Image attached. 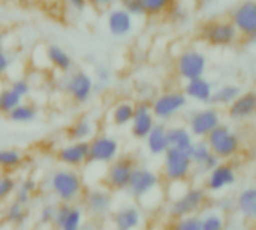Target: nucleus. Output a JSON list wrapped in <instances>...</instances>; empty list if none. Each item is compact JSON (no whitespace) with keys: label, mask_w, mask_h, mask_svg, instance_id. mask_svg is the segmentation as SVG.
<instances>
[{"label":"nucleus","mask_w":256,"mask_h":230,"mask_svg":"<svg viewBox=\"0 0 256 230\" xmlns=\"http://www.w3.org/2000/svg\"><path fill=\"white\" fill-rule=\"evenodd\" d=\"M202 230H225V217L220 213L210 211L201 217Z\"/></svg>","instance_id":"nucleus-36"},{"label":"nucleus","mask_w":256,"mask_h":230,"mask_svg":"<svg viewBox=\"0 0 256 230\" xmlns=\"http://www.w3.org/2000/svg\"><path fill=\"white\" fill-rule=\"evenodd\" d=\"M38 108L36 105L30 103V102H21L18 103L12 111H9L6 114V117L9 118V121L12 123H16V124H27V123H32L38 118Z\"/></svg>","instance_id":"nucleus-28"},{"label":"nucleus","mask_w":256,"mask_h":230,"mask_svg":"<svg viewBox=\"0 0 256 230\" xmlns=\"http://www.w3.org/2000/svg\"><path fill=\"white\" fill-rule=\"evenodd\" d=\"M24 163V156L16 148H0V169L10 172Z\"/></svg>","instance_id":"nucleus-30"},{"label":"nucleus","mask_w":256,"mask_h":230,"mask_svg":"<svg viewBox=\"0 0 256 230\" xmlns=\"http://www.w3.org/2000/svg\"><path fill=\"white\" fill-rule=\"evenodd\" d=\"M207 66H208L207 55L195 48L183 49L177 55V61H176L177 75L184 81L204 76L207 72Z\"/></svg>","instance_id":"nucleus-9"},{"label":"nucleus","mask_w":256,"mask_h":230,"mask_svg":"<svg viewBox=\"0 0 256 230\" xmlns=\"http://www.w3.org/2000/svg\"><path fill=\"white\" fill-rule=\"evenodd\" d=\"M22 100L27 97V96H30V93H32V84H30V81H27L26 78H18V79H14L12 82H10V85H9Z\"/></svg>","instance_id":"nucleus-39"},{"label":"nucleus","mask_w":256,"mask_h":230,"mask_svg":"<svg viewBox=\"0 0 256 230\" xmlns=\"http://www.w3.org/2000/svg\"><path fill=\"white\" fill-rule=\"evenodd\" d=\"M176 1H180V0H176Z\"/></svg>","instance_id":"nucleus-51"},{"label":"nucleus","mask_w":256,"mask_h":230,"mask_svg":"<svg viewBox=\"0 0 256 230\" xmlns=\"http://www.w3.org/2000/svg\"><path fill=\"white\" fill-rule=\"evenodd\" d=\"M135 111V103L128 99L118 100L112 108H111V121L117 127H126L130 124L132 117Z\"/></svg>","instance_id":"nucleus-26"},{"label":"nucleus","mask_w":256,"mask_h":230,"mask_svg":"<svg viewBox=\"0 0 256 230\" xmlns=\"http://www.w3.org/2000/svg\"><path fill=\"white\" fill-rule=\"evenodd\" d=\"M237 207L240 213L249 219L254 220L256 217V189L255 187H248L240 192L237 198Z\"/></svg>","instance_id":"nucleus-29"},{"label":"nucleus","mask_w":256,"mask_h":230,"mask_svg":"<svg viewBox=\"0 0 256 230\" xmlns=\"http://www.w3.org/2000/svg\"><path fill=\"white\" fill-rule=\"evenodd\" d=\"M10 63H12V60H10L9 52L4 51V49H2L0 51V78L3 75H6V72L10 69Z\"/></svg>","instance_id":"nucleus-44"},{"label":"nucleus","mask_w":256,"mask_h":230,"mask_svg":"<svg viewBox=\"0 0 256 230\" xmlns=\"http://www.w3.org/2000/svg\"><path fill=\"white\" fill-rule=\"evenodd\" d=\"M96 135V123L90 117H80L68 127V138L70 141L88 142Z\"/></svg>","instance_id":"nucleus-24"},{"label":"nucleus","mask_w":256,"mask_h":230,"mask_svg":"<svg viewBox=\"0 0 256 230\" xmlns=\"http://www.w3.org/2000/svg\"><path fill=\"white\" fill-rule=\"evenodd\" d=\"M86 204L87 208L92 214L94 216H105L111 211L112 207V196L108 190L105 189H93L87 193L86 196Z\"/></svg>","instance_id":"nucleus-21"},{"label":"nucleus","mask_w":256,"mask_h":230,"mask_svg":"<svg viewBox=\"0 0 256 230\" xmlns=\"http://www.w3.org/2000/svg\"><path fill=\"white\" fill-rule=\"evenodd\" d=\"M200 34L204 42L214 48H230L240 40V34L230 19H213L206 22Z\"/></svg>","instance_id":"nucleus-4"},{"label":"nucleus","mask_w":256,"mask_h":230,"mask_svg":"<svg viewBox=\"0 0 256 230\" xmlns=\"http://www.w3.org/2000/svg\"><path fill=\"white\" fill-rule=\"evenodd\" d=\"M4 219L8 223L14 225V226H20L26 222L27 219V210L26 205H21L20 202L14 201L12 204L8 205L6 211H4Z\"/></svg>","instance_id":"nucleus-33"},{"label":"nucleus","mask_w":256,"mask_h":230,"mask_svg":"<svg viewBox=\"0 0 256 230\" xmlns=\"http://www.w3.org/2000/svg\"><path fill=\"white\" fill-rule=\"evenodd\" d=\"M112 220L117 230H135L140 228L142 217L136 205H126L114 214Z\"/></svg>","instance_id":"nucleus-23"},{"label":"nucleus","mask_w":256,"mask_h":230,"mask_svg":"<svg viewBox=\"0 0 256 230\" xmlns=\"http://www.w3.org/2000/svg\"><path fill=\"white\" fill-rule=\"evenodd\" d=\"M120 154V142L117 138L105 133H96L88 141V165H110Z\"/></svg>","instance_id":"nucleus-6"},{"label":"nucleus","mask_w":256,"mask_h":230,"mask_svg":"<svg viewBox=\"0 0 256 230\" xmlns=\"http://www.w3.org/2000/svg\"><path fill=\"white\" fill-rule=\"evenodd\" d=\"M3 42H4V34H3V31L0 30V51L3 49Z\"/></svg>","instance_id":"nucleus-49"},{"label":"nucleus","mask_w":256,"mask_h":230,"mask_svg":"<svg viewBox=\"0 0 256 230\" xmlns=\"http://www.w3.org/2000/svg\"><path fill=\"white\" fill-rule=\"evenodd\" d=\"M22 99L10 88L6 87L0 91V114H8L9 111H12L18 103H21Z\"/></svg>","instance_id":"nucleus-34"},{"label":"nucleus","mask_w":256,"mask_h":230,"mask_svg":"<svg viewBox=\"0 0 256 230\" xmlns=\"http://www.w3.org/2000/svg\"><path fill=\"white\" fill-rule=\"evenodd\" d=\"M88 159V142L70 141L57 151V160L70 169H80L86 166Z\"/></svg>","instance_id":"nucleus-15"},{"label":"nucleus","mask_w":256,"mask_h":230,"mask_svg":"<svg viewBox=\"0 0 256 230\" xmlns=\"http://www.w3.org/2000/svg\"><path fill=\"white\" fill-rule=\"evenodd\" d=\"M122 7L132 16H144V9L140 0H122Z\"/></svg>","instance_id":"nucleus-41"},{"label":"nucleus","mask_w":256,"mask_h":230,"mask_svg":"<svg viewBox=\"0 0 256 230\" xmlns=\"http://www.w3.org/2000/svg\"><path fill=\"white\" fill-rule=\"evenodd\" d=\"M106 27L111 36L114 37H126L134 30V16L126 12L122 6L114 7L108 12Z\"/></svg>","instance_id":"nucleus-18"},{"label":"nucleus","mask_w":256,"mask_h":230,"mask_svg":"<svg viewBox=\"0 0 256 230\" xmlns=\"http://www.w3.org/2000/svg\"><path fill=\"white\" fill-rule=\"evenodd\" d=\"M96 79L100 82V84H108L110 79H111V72L106 66H99L96 69Z\"/></svg>","instance_id":"nucleus-45"},{"label":"nucleus","mask_w":256,"mask_h":230,"mask_svg":"<svg viewBox=\"0 0 256 230\" xmlns=\"http://www.w3.org/2000/svg\"><path fill=\"white\" fill-rule=\"evenodd\" d=\"M45 58L54 70H57L63 75L69 73L74 69V60H72L70 54L60 45H56V43L46 45Z\"/></svg>","instance_id":"nucleus-20"},{"label":"nucleus","mask_w":256,"mask_h":230,"mask_svg":"<svg viewBox=\"0 0 256 230\" xmlns=\"http://www.w3.org/2000/svg\"><path fill=\"white\" fill-rule=\"evenodd\" d=\"M70 208H72V205H70V204H64V202H62V205L56 207L54 219H52V225H54L56 229H60V228H62V225H63L64 220H66V217H68L69 213H70Z\"/></svg>","instance_id":"nucleus-40"},{"label":"nucleus","mask_w":256,"mask_h":230,"mask_svg":"<svg viewBox=\"0 0 256 230\" xmlns=\"http://www.w3.org/2000/svg\"><path fill=\"white\" fill-rule=\"evenodd\" d=\"M90 230H98V229H90Z\"/></svg>","instance_id":"nucleus-50"},{"label":"nucleus","mask_w":256,"mask_h":230,"mask_svg":"<svg viewBox=\"0 0 256 230\" xmlns=\"http://www.w3.org/2000/svg\"><path fill=\"white\" fill-rule=\"evenodd\" d=\"M63 81V90L76 103H87L94 93V78L84 70H70Z\"/></svg>","instance_id":"nucleus-7"},{"label":"nucleus","mask_w":256,"mask_h":230,"mask_svg":"<svg viewBox=\"0 0 256 230\" xmlns=\"http://www.w3.org/2000/svg\"><path fill=\"white\" fill-rule=\"evenodd\" d=\"M50 189L60 202L72 204L82 195L84 181L75 169L63 168L51 174Z\"/></svg>","instance_id":"nucleus-1"},{"label":"nucleus","mask_w":256,"mask_h":230,"mask_svg":"<svg viewBox=\"0 0 256 230\" xmlns=\"http://www.w3.org/2000/svg\"><path fill=\"white\" fill-rule=\"evenodd\" d=\"M231 24L238 31L240 37L255 39L256 37V1L243 0L232 7L230 12Z\"/></svg>","instance_id":"nucleus-11"},{"label":"nucleus","mask_w":256,"mask_h":230,"mask_svg":"<svg viewBox=\"0 0 256 230\" xmlns=\"http://www.w3.org/2000/svg\"><path fill=\"white\" fill-rule=\"evenodd\" d=\"M159 187H160V178L154 171H152L148 168L135 166L126 190L130 193V196H134L141 204L146 198H148L154 192H158Z\"/></svg>","instance_id":"nucleus-8"},{"label":"nucleus","mask_w":256,"mask_h":230,"mask_svg":"<svg viewBox=\"0 0 256 230\" xmlns=\"http://www.w3.org/2000/svg\"><path fill=\"white\" fill-rule=\"evenodd\" d=\"M168 127L164 123H156L153 129L146 136V147L152 156H164L165 151L170 148L168 145Z\"/></svg>","instance_id":"nucleus-22"},{"label":"nucleus","mask_w":256,"mask_h":230,"mask_svg":"<svg viewBox=\"0 0 256 230\" xmlns=\"http://www.w3.org/2000/svg\"><path fill=\"white\" fill-rule=\"evenodd\" d=\"M66 3H68V6L70 7V9H74V10H76V12H82L86 7H87V0H64Z\"/></svg>","instance_id":"nucleus-48"},{"label":"nucleus","mask_w":256,"mask_h":230,"mask_svg":"<svg viewBox=\"0 0 256 230\" xmlns=\"http://www.w3.org/2000/svg\"><path fill=\"white\" fill-rule=\"evenodd\" d=\"M228 117L234 121H248L256 114V93L254 90L242 91L228 106Z\"/></svg>","instance_id":"nucleus-16"},{"label":"nucleus","mask_w":256,"mask_h":230,"mask_svg":"<svg viewBox=\"0 0 256 230\" xmlns=\"http://www.w3.org/2000/svg\"><path fill=\"white\" fill-rule=\"evenodd\" d=\"M16 189V180L9 174L0 175V204L4 202L9 196L14 195Z\"/></svg>","instance_id":"nucleus-38"},{"label":"nucleus","mask_w":256,"mask_h":230,"mask_svg":"<svg viewBox=\"0 0 256 230\" xmlns=\"http://www.w3.org/2000/svg\"><path fill=\"white\" fill-rule=\"evenodd\" d=\"M237 181V172L236 168L226 162H220L216 168H213L207 174V181L206 186L210 192L219 193L224 192L225 189L234 186Z\"/></svg>","instance_id":"nucleus-17"},{"label":"nucleus","mask_w":256,"mask_h":230,"mask_svg":"<svg viewBox=\"0 0 256 230\" xmlns=\"http://www.w3.org/2000/svg\"><path fill=\"white\" fill-rule=\"evenodd\" d=\"M213 84L206 78V76H200V78H194V79H188L184 81L183 85V93L188 97V100H194L198 103H204V105H210L212 102V96H213Z\"/></svg>","instance_id":"nucleus-19"},{"label":"nucleus","mask_w":256,"mask_h":230,"mask_svg":"<svg viewBox=\"0 0 256 230\" xmlns=\"http://www.w3.org/2000/svg\"><path fill=\"white\" fill-rule=\"evenodd\" d=\"M15 201L16 202H20L21 205H28L30 204V201H32V195L30 193H27V192H24V190H21V189H15Z\"/></svg>","instance_id":"nucleus-46"},{"label":"nucleus","mask_w":256,"mask_h":230,"mask_svg":"<svg viewBox=\"0 0 256 230\" xmlns=\"http://www.w3.org/2000/svg\"><path fill=\"white\" fill-rule=\"evenodd\" d=\"M206 142L208 144L212 153L220 159V162L234 159L242 150L240 136L236 130L224 123H220L206 136Z\"/></svg>","instance_id":"nucleus-2"},{"label":"nucleus","mask_w":256,"mask_h":230,"mask_svg":"<svg viewBox=\"0 0 256 230\" xmlns=\"http://www.w3.org/2000/svg\"><path fill=\"white\" fill-rule=\"evenodd\" d=\"M168 230H202L200 216H188L182 219H174Z\"/></svg>","instance_id":"nucleus-35"},{"label":"nucleus","mask_w":256,"mask_h":230,"mask_svg":"<svg viewBox=\"0 0 256 230\" xmlns=\"http://www.w3.org/2000/svg\"><path fill=\"white\" fill-rule=\"evenodd\" d=\"M116 230H117V229H116Z\"/></svg>","instance_id":"nucleus-52"},{"label":"nucleus","mask_w":256,"mask_h":230,"mask_svg":"<svg viewBox=\"0 0 256 230\" xmlns=\"http://www.w3.org/2000/svg\"><path fill=\"white\" fill-rule=\"evenodd\" d=\"M135 162L130 157H117L110 165H106L105 184L112 190H126L132 171L135 169Z\"/></svg>","instance_id":"nucleus-13"},{"label":"nucleus","mask_w":256,"mask_h":230,"mask_svg":"<svg viewBox=\"0 0 256 230\" xmlns=\"http://www.w3.org/2000/svg\"><path fill=\"white\" fill-rule=\"evenodd\" d=\"M189 157L192 160V165L194 168H198L201 171V168L204 166V163L207 162V159L213 154L208 144L206 142V139H198V141H194L192 147L189 148Z\"/></svg>","instance_id":"nucleus-31"},{"label":"nucleus","mask_w":256,"mask_h":230,"mask_svg":"<svg viewBox=\"0 0 256 230\" xmlns=\"http://www.w3.org/2000/svg\"><path fill=\"white\" fill-rule=\"evenodd\" d=\"M158 123V120L154 118L152 108H150V102L147 100H140L135 103V111H134V117L130 121V133L135 139L144 141L146 136L148 135V132L153 129V126Z\"/></svg>","instance_id":"nucleus-14"},{"label":"nucleus","mask_w":256,"mask_h":230,"mask_svg":"<svg viewBox=\"0 0 256 230\" xmlns=\"http://www.w3.org/2000/svg\"><path fill=\"white\" fill-rule=\"evenodd\" d=\"M16 187L18 189H21V190H24V192H27V193H30L32 196L36 193V190H38V183H36V180L34 178H24L20 184H16Z\"/></svg>","instance_id":"nucleus-43"},{"label":"nucleus","mask_w":256,"mask_h":230,"mask_svg":"<svg viewBox=\"0 0 256 230\" xmlns=\"http://www.w3.org/2000/svg\"><path fill=\"white\" fill-rule=\"evenodd\" d=\"M189 100L182 90H165L150 100V108L156 120L168 121L177 117L186 106Z\"/></svg>","instance_id":"nucleus-3"},{"label":"nucleus","mask_w":256,"mask_h":230,"mask_svg":"<svg viewBox=\"0 0 256 230\" xmlns=\"http://www.w3.org/2000/svg\"><path fill=\"white\" fill-rule=\"evenodd\" d=\"M144 9L146 16H160L165 15L166 10L176 0H140Z\"/></svg>","instance_id":"nucleus-32"},{"label":"nucleus","mask_w":256,"mask_h":230,"mask_svg":"<svg viewBox=\"0 0 256 230\" xmlns=\"http://www.w3.org/2000/svg\"><path fill=\"white\" fill-rule=\"evenodd\" d=\"M87 3L96 9H108L116 3V0H87Z\"/></svg>","instance_id":"nucleus-47"},{"label":"nucleus","mask_w":256,"mask_h":230,"mask_svg":"<svg viewBox=\"0 0 256 230\" xmlns=\"http://www.w3.org/2000/svg\"><path fill=\"white\" fill-rule=\"evenodd\" d=\"M54 211L56 207L54 205H45L40 213H39V223L46 226V225H52V219H54Z\"/></svg>","instance_id":"nucleus-42"},{"label":"nucleus","mask_w":256,"mask_h":230,"mask_svg":"<svg viewBox=\"0 0 256 230\" xmlns=\"http://www.w3.org/2000/svg\"><path fill=\"white\" fill-rule=\"evenodd\" d=\"M207 202V192L201 187H189L178 198L174 199L170 214L172 219L195 216Z\"/></svg>","instance_id":"nucleus-10"},{"label":"nucleus","mask_w":256,"mask_h":230,"mask_svg":"<svg viewBox=\"0 0 256 230\" xmlns=\"http://www.w3.org/2000/svg\"><path fill=\"white\" fill-rule=\"evenodd\" d=\"M166 135H168L170 148H176V150H182V151H189V148L192 147V144L195 141L190 130L184 126L168 127Z\"/></svg>","instance_id":"nucleus-25"},{"label":"nucleus","mask_w":256,"mask_h":230,"mask_svg":"<svg viewBox=\"0 0 256 230\" xmlns=\"http://www.w3.org/2000/svg\"><path fill=\"white\" fill-rule=\"evenodd\" d=\"M194 165L188 151L168 148L164 154V178L168 183H184L192 175Z\"/></svg>","instance_id":"nucleus-5"},{"label":"nucleus","mask_w":256,"mask_h":230,"mask_svg":"<svg viewBox=\"0 0 256 230\" xmlns=\"http://www.w3.org/2000/svg\"><path fill=\"white\" fill-rule=\"evenodd\" d=\"M242 93V87L237 84H224L213 90L210 105L216 108H226L238 94Z\"/></svg>","instance_id":"nucleus-27"},{"label":"nucleus","mask_w":256,"mask_h":230,"mask_svg":"<svg viewBox=\"0 0 256 230\" xmlns=\"http://www.w3.org/2000/svg\"><path fill=\"white\" fill-rule=\"evenodd\" d=\"M82 226V211L78 207H72L69 216L58 230H81Z\"/></svg>","instance_id":"nucleus-37"},{"label":"nucleus","mask_w":256,"mask_h":230,"mask_svg":"<svg viewBox=\"0 0 256 230\" xmlns=\"http://www.w3.org/2000/svg\"><path fill=\"white\" fill-rule=\"evenodd\" d=\"M222 123V112L219 108L208 105L206 108L196 109L190 114L188 129L196 139H206V136Z\"/></svg>","instance_id":"nucleus-12"}]
</instances>
